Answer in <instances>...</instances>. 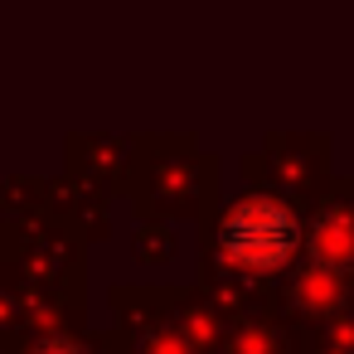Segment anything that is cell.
I'll return each mask as SVG.
<instances>
[{
    "mask_svg": "<svg viewBox=\"0 0 354 354\" xmlns=\"http://www.w3.org/2000/svg\"><path fill=\"white\" fill-rule=\"evenodd\" d=\"M301 218L286 199L277 194H243L223 218H218V257L233 262L248 277L281 272L296 248H301Z\"/></svg>",
    "mask_w": 354,
    "mask_h": 354,
    "instance_id": "1",
    "label": "cell"
},
{
    "mask_svg": "<svg viewBox=\"0 0 354 354\" xmlns=\"http://www.w3.org/2000/svg\"><path fill=\"white\" fill-rule=\"evenodd\" d=\"M310 248H315V262L325 272H354V214L349 209H330L315 223Z\"/></svg>",
    "mask_w": 354,
    "mask_h": 354,
    "instance_id": "2",
    "label": "cell"
},
{
    "mask_svg": "<svg viewBox=\"0 0 354 354\" xmlns=\"http://www.w3.org/2000/svg\"><path fill=\"white\" fill-rule=\"evenodd\" d=\"M296 301H301V310H310V315H330V310L344 301V286H339L335 272L310 267V272H301V281H296Z\"/></svg>",
    "mask_w": 354,
    "mask_h": 354,
    "instance_id": "3",
    "label": "cell"
},
{
    "mask_svg": "<svg viewBox=\"0 0 354 354\" xmlns=\"http://www.w3.org/2000/svg\"><path fill=\"white\" fill-rule=\"evenodd\" d=\"M30 354H88L78 339H44L39 349H30Z\"/></svg>",
    "mask_w": 354,
    "mask_h": 354,
    "instance_id": "4",
    "label": "cell"
}]
</instances>
